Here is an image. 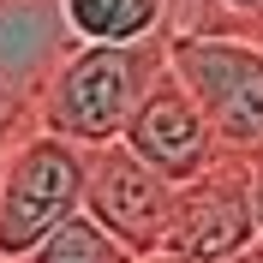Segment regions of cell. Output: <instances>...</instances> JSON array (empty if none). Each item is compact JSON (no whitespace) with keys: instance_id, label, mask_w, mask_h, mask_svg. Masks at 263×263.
Returning <instances> with one entry per match:
<instances>
[{"instance_id":"cell-1","label":"cell","mask_w":263,"mask_h":263,"mask_svg":"<svg viewBox=\"0 0 263 263\" xmlns=\"http://www.w3.org/2000/svg\"><path fill=\"white\" fill-rule=\"evenodd\" d=\"M167 66V36H149V42H72V48L54 60V72L36 84L30 126L60 132L78 149L90 144H114L126 132L132 108L144 102V90L162 78Z\"/></svg>"},{"instance_id":"cell-2","label":"cell","mask_w":263,"mask_h":263,"mask_svg":"<svg viewBox=\"0 0 263 263\" xmlns=\"http://www.w3.org/2000/svg\"><path fill=\"white\" fill-rule=\"evenodd\" d=\"M167 72L203 108L221 156H263V48L246 30H167Z\"/></svg>"},{"instance_id":"cell-3","label":"cell","mask_w":263,"mask_h":263,"mask_svg":"<svg viewBox=\"0 0 263 263\" xmlns=\"http://www.w3.org/2000/svg\"><path fill=\"white\" fill-rule=\"evenodd\" d=\"M78 210H84V149L60 132L18 126L0 162V257L18 263L36 239H48Z\"/></svg>"},{"instance_id":"cell-4","label":"cell","mask_w":263,"mask_h":263,"mask_svg":"<svg viewBox=\"0 0 263 263\" xmlns=\"http://www.w3.org/2000/svg\"><path fill=\"white\" fill-rule=\"evenodd\" d=\"M257 239L251 215V162L246 156H215L203 174L174 185V215H167L162 251L180 263H233Z\"/></svg>"},{"instance_id":"cell-5","label":"cell","mask_w":263,"mask_h":263,"mask_svg":"<svg viewBox=\"0 0 263 263\" xmlns=\"http://www.w3.org/2000/svg\"><path fill=\"white\" fill-rule=\"evenodd\" d=\"M84 215L108 228L132 257L162 251L167 215H174V180H162L144 156L126 144H90L84 149Z\"/></svg>"},{"instance_id":"cell-6","label":"cell","mask_w":263,"mask_h":263,"mask_svg":"<svg viewBox=\"0 0 263 263\" xmlns=\"http://www.w3.org/2000/svg\"><path fill=\"white\" fill-rule=\"evenodd\" d=\"M120 144H126L132 156H144V162L156 167L162 180H174V185L192 180V174H203V167L221 156V144H215L203 108L192 102V90H185L167 66H162V78L144 90V102L132 108Z\"/></svg>"},{"instance_id":"cell-7","label":"cell","mask_w":263,"mask_h":263,"mask_svg":"<svg viewBox=\"0 0 263 263\" xmlns=\"http://www.w3.org/2000/svg\"><path fill=\"white\" fill-rule=\"evenodd\" d=\"M72 42H149L174 30V0H54Z\"/></svg>"},{"instance_id":"cell-8","label":"cell","mask_w":263,"mask_h":263,"mask_svg":"<svg viewBox=\"0 0 263 263\" xmlns=\"http://www.w3.org/2000/svg\"><path fill=\"white\" fill-rule=\"evenodd\" d=\"M18 263H132V251L120 246L108 228H96V221L78 210V215H66L48 239H36Z\"/></svg>"},{"instance_id":"cell-9","label":"cell","mask_w":263,"mask_h":263,"mask_svg":"<svg viewBox=\"0 0 263 263\" xmlns=\"http://www.w3.org/2000/svg\"><path fill=\"white\" fill-rule=\"evenodd\" d=\"M215 12H221V24H210V30H233V24H251V18H263V0H210Z\"/></svg>"},{"instance_id":"cell-10","label":"cell","mask_w":263,"mask_h":263,"mask_svg":"<svg viewBox=\"0 0 263 263\" xmlns=\"http://www.w3.org/2000/svg\"><path fill=\"white\" fill-rule=\"evenodd\" d=\"M24 114H30V108L18 96H0V162H6V144H12V132L24 126Z\"/></svg>"},{"instance_id":"cell-11","label":"cell","mask_w":263,"mask_h":263,"mask_svg":"<svg viewBox=\"0 0 263 263\" xmlns=\"http://www.w3.org/2000/svg\"><path fill=\"white\" fill-rule=\"evenodd\" d=\"M251 215H257V239H263V156H251Z\"/></svg>"},{"instance_id":"cell-12","label":"cell","mask_w":263,"mask_h":263,"mask_svg":"<svg viewBox=\"0 0 263 263\" xmlns=\"http://www.w3.org/2000/svg\"><path fill=\"white\" fill-rule=\"evenodd\" d=\"M233 30H246L251 42H257V48H263V18H251V24H233Z\"/></svg>"},{"instance_id":"cell-13","label":"cell","mask_w":263,"mask_h":263,"mask_svg":"<svg viewBox=\"0 0 263 263\" xmlns=\"http://www.w3.org/2000/svg\"><path fill=\"white\" fill-rule=\"evenodd\" d=\"M132 263H180V257H167V251H149V257H132Z\"/></svg>"},{"instance_id":"cell-14","label":"cell","mask_w":263,"mask_h":263,"mask_svg":"<svg viewBox=\"0 0 263 263\" xmlns=\"http://www.w3.org/2000/svg\"><path fill=\"white\" fill-rule=\"evenodd\" d=\"M0 263H6V257H0Z\"/></svg>"}]
</instances>
